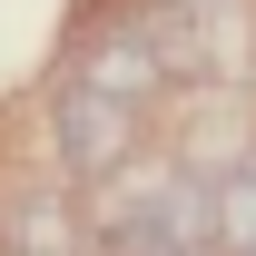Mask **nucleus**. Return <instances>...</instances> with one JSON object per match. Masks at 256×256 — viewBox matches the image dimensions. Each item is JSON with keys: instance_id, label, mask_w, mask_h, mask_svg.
<instances>
[{"instance_id": "nucleus-1", "label": "nucleus", "mask_w": 256, "mask_h": 256, "mask_svg": "<svg viewBox=\"0 0 256 256\" xmlns=\"http://www.w3.org/2000/svg\"><path fill=\"white\" fill-rule=\"evenodd\" d=\"M128 108H138V98L108 89V79H79V89L60 98V158L79 168V178L118 168V148H128Z\"/></svg>"}, {"instance_id": "nucleus-2", "label": "nucleus", "mask_w": 256, "mask_h": 256, "mask_svg": "<svg viewBox=\"0 0 256 256\" xmlns=\"http://www.w3.org/2000/svg\"><path fill=\"white\" fill-rule=\"evenodd\" d=\"M217 246L226 256H256V148L217 178Z\"/></svg>"}, {"instance_id": "nucleus-3", "label": "nucleus", "mask_w": 256, "mask_h": 256, "mask_svg": "<svg viewBox=\"0 0 256 256\" xmlns=\"http://www.w3.org/2000/svg\"><path fill=\"white\" fill-rule=\"evenodd\" d=\"M20 256H60V207L50 197H20Z\"/></svg>"}, {"instance_id": "nucleus-4", "label": "nucleus", "mask_w": 256, "mask_h": 256, "mask_svg": "<svg viewBox=\"0 0 256 256\" xmlns=\"http://www.w3.org/2000/svg\"><path fill=\"white\" fill-rule=\"evenodd\" d=\"M168 10H226V0H168Z\"/></svg>"}]
</instances>
